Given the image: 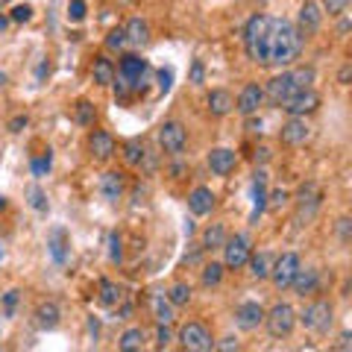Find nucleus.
Returning a JSON list of instances; mask_svg holds the SVG:
<instances>
[{
	"label": "nucleus",
	"instance_id": "412c9836",
	"mask_svg": "<svg viewBox=\"0 0 352 352\" xmlns=\"http://www.w3.org/2000/svg\"><path fill=\"white\" fill-rule=\"evenodd\" d=\"M47 247H50V256L56 264H65V256H68V247H71V238H68V229L65 226H53L50 235H47Z\"/></svg>",
	"mask_w": 352,
	"mask_h": 352
},
{
	"label": "nucleus",
	"instance_id": "b1692460",
	"mask_svg": "<svg viewBox=\"0 0 352 352\" xmlns=\"http://www.w3.org/2000/svg\"><path fill=\"white\" fill-rule=\"evenodd\" d=\"M59 317H62V311H59L56 302H41L36 308V326L41 332H53V329L59 326Z\"/></svg>",
	"mask_w": 352,
	"mask_h": 352
},
{
	"label": "nucleus",
	"instance_id": "f3484780",
	"mask_svg": "<svg viewBox=\"0 0 352 352\" xmlns=\"http://www.w3.org/2000/svg\"><path fill=\"white\" fill-rule=\"evenodd\" d=\"M235 164H238V153L229 147H214L208 153V168H212L214 176H229L235 170Z\"/></svg>",
	"mask_w": 352,
	"mask_h": 352
},
{
	"label": "nucleus",
	"instance_id": "dca6fc26",
	"mask_svg": "<svg viewBox=\"0 0 352 352\" xmlns=\"http://www.w3.org/2000/svg\"><path fill=\"white\" fill-rule=\"evenodd\" d=\"M261 103H264V88L258 82H250V85L241 88V94H238V100H235V109L247 118V115H258Z\"/></svg>",
	"mask_w": 352,
	"mask_h": 352
},
{
	"label": "nucleus",
	"instance_id": "f704fd0d",
	"mask_svg": "<svg viewBox=\"0 0 352 352\" xmlns=\"http://www.w3.org/2000/svg\"><path fill=\"white\" fill-rule=\"evenodd\" d=\"M291 76H294L296 91H302V88H314V68H296V71H291Z\"/></svg>",
	"mask_w": 352,
	"mask_h": 352
},
{
	"label": "nucleus",
	"instance_id": "7c9ffc66",
	"mask_svg": "<svg viewBox=\"0 0 352 352\" xmlns=\"http://www.w3.org/2000/svg\"><path fill=\"white\" fill-rule=\"evenodd\" d=\"M120 296H124V291H120L112 279H100V294H97V300H100V305L115 308V305L120 302Z\"/></svg>",
	"mask_w": 352,
	"mask_h": 352
},
{
	"label": "nucleus",
	"instance_id": "4d7b16f0",
	"mask_svg": "<svg viewBox=\"0 0 352 352\" xmlns=\"http://www.w3.org/2000/svg\"><path fill=\"white\" fill-rule=\"evenodd\" d=\"M185 170H188V168H185V164H173V168H170L173 179H182V173H185Z\"/></svg>",
	"mask_w": 352,
	"mask_h": 352
},
{
	"label": "nucleus",
	"instance_id": "2eb2a0df",
	"mask_svg": "<svg viewBox=\"0 0 352 352\" xmlns=\"http://www.w3.org/2000/svg\"><path fill=\"white\" fill-rule=\"evenodd\" d=\"M115 150H118V144L106 129H94L91 135H88V153H91L94 162H109L115 156Z\"/></svg>",
	"mask_w": 352,
	"mask_h": 352
},
{
	"label": "nucleus",
	"instance_id": "4468645a",
	"mask_svg": "<svg viewBox=\"0 0 352 352\" xmlns=\"http://www.w3.org/2000/svg\"><path fill=\"white\" fill-rule=\"evenodd\" d=\"M264 323V308L258 302H241L235 308V326L241 332H256V329Z\"/></svg>",
	"mask_w": 352,
	"mask_h": 352
},
{
	"label": "nucleus",
	"instance_id": "2f4dec72",
	"mask_svg": "<svg viewBox=\"0 0 352 352\" xmlns=\"http://www.w3.org/2000/svg\"><path fill=\"white\" fill-rule=\"evenodd\" d=\"M74 120L80 126H94V120H97V109L91 100H76L74 106Z\"/></svg>",
	"mask_w": 352,
	"mask_h": 352
},
{
	"label": "nucleus",
	"instance_id": "aec40b11",
	"mask_svg": "<svg viewBox=\"0 0 352 352\" xmlns=\"http://www.w3.org/2000/svg\"><path fill=\"white\" fill-rule=\"evenodd\" d=\"M212 208H214V194H212V188L200 185V188H194V191L188 194V212H191L194 217L212 214Z\"/></svg>",
	"mask_w": 352,
	"mask_h": 352
},
{
	"label": "nucleus",
	"instance_id": "e2e57ef3",
	"mask_svg": "<svg viewBox=\"0 0 352 352\" xmlns=\"http://www.w3.org/2000/svg\"><path fill=\"white\" fill-rule=\"evenodd\" d=\"M0 208H6V197L3 194H0Z\"/></svg>",
	"mask_w": 352,
	"mask_h": 352
},
{
	"label": "nucleus",
	"instance_id": "9d476101",
	"mask_svg": "<svg viewBox=\"0 0 352 352\" xmlns=\"http://www.w3.org/2000/svg\"><path fill=\"white\" fill-rule=\"evenodd\" d=\"M323 9L314 3V0H305V3L300 6V18H296V30H300V36L308 38V36H314L317 30L323 27Z\"/></svg>",
	"mask_w": 352,
	"mask_h": 352
},
{
	"label": "nucleus",
	"instance_id": "6e6552de",
	"mask_svg": "<svg viewBox=\"0 0 352 352\" xmlns=\"http://www.w3.org/2000/svg\"><path fill=\"white\" fill-rule=\"evenodd\" d=\"M317 106H320V94L314 91V88H302V91H296L294 97H288V100L282 103V112L288 118H305L317 112Z\"/></svg>",
	"mask_w": 352,
	"mask_h": 352
},
{
	"label": "nucleus",
	"instance_id": "4be33fe9",
	"mask_svg": "<svg viewBox=\"0 0 352 352\" xmlns=\"http://www.w3.org/2000/svg\"><path fill=\"white\" fill-rule=\"evenodd\" d=\"M232 109H235V97L226 88H212V94H208V115L226 118Z\"/></svg>",
	"mask_w": 352,
	"mask_h": 352
},
{
	"label": "nucleus",
	"instance_id": "603ef678",
	"mask_svg": "<svg viewBox=\"0 0 352 352\" xmlns=\"http://www.w3.org/2000/svg\"><path fill=\"white\" fill-rule=\"evenodd\" d=\"M349 80H352V65H344V68L338 71V82L340 85H349Z\"/></svg>",
	"mask_w": 352,
	"mask_h": 352
},
{
	"label": "nucleus",
	"instance_id": "ddd939ff",
	"mask_svg": "<svg viewBox=\"0 0 352 352\" xmlns=\"http://www.w3.org/2000/svg\"><path fill=\"white\" fill-rule=\"evenodd\" d=\"M264 212H267V170H256V176H252V212H250V223L256 226Z\"/></svg>",
	"mask_w": 352,
	"mask_h": 352
},
{
	"label": "nucleus",
	"instance_id": "0eeeda50",
	"mask_svg": "<svg viewBox=\"0 0 352 352\" xmlns=\"http://www.w3.org/2000/svg\"><path fill=\"white\" fill-rule=\"evenodd\" d=\"M302 264H300V256L296 252H282V256L270 264V276L267 279H273V285H276L279 291H285V288H291V282H294V276H296V270H300Z\"/></svg>",
	"mask_w": 352,
	"mask_h": 352
},
{
	"label": "nucleus",
	"instance_id": "37998d69",
	"mask_svg": "<svg viewBox=\"0 0 352 352\" xmlns=\"http://www.w3.org/2000/svg\"><path fill=\"white\" fill-rule=\"evenodd\" d=\"M188 82H191V85H203V82H206V65H203L200 59H194V62H191Z\"/></svg>",
	"mask_w": 352,
	"mask_h": 352
},
{
	"label": "nucleus",
	"instance_id": "6e6d98bb",
	"mask_svg": "<svg viewBox=\"0 0 352 352\" xmlns=\"http://www.w3.org/2000/svg\"><path fill=\"white\" fill-rule=\"evenodd\" d=\"M44 76H50V62L47 59L38 65V82H44Z\"/></svg>",
	"mask_w": 352,
	"mask_h": 352
},
{
	"label": "nucleus",
	"instance_id": "6ab92c4d",
	"mask_svg": "<svg viewBox=\"0 0 352 352\" xmlns=\"http://www.w3.org/2000/svg\"><path fill=\"white\" fill-rule=\"evenodd\" d=\"M291 288L296 291V296H311V294H317V288H320V270L317 267H300L296 270V276H294V282H291Z\"/></svg>",
	"mask_w": 352,
	"mask_h": 352
},
{
	"label": "nucleus",
	"instance_id": "72a5a7b5",
	"mask_svg": "<svg viewBox=\"0 0 352 352\" xmlns=\"http://www.w3.org/2000/svg\"><path fill=\"white\" fill-rule=\"evenodd\" d=\"M223 264H220V261H208V264H203V285H206V288H217V285H220V279H223Z\"/></svg>",
	"mask_w": 352,
	"mask_h": 352
},
{
	"label": "nucleus",
	"instance_id": "c9c22d12",
	"mask_svg": "<svg viewBox=\"0 0 352 352\" xmlns=\"http://www.w3.org/2000/svg\"><path fill=\"white\" fill-rule=\"evenodd\" d=\"M106 47H109V50H124V47H126V32H124V27L109 30V36H106Z\"/></svg>",
	"mask_w": 352,
	"mask_h": 352
},
{
	"label": "nucleus",
	"instance_id": "a18cd8bd",
	"mask_svg": "<svg viewBox=\"0 0 352 352\" xmlns=\"http://www.w3.org/2000/svg\"><path fill=\"white\" fill-rule=\"evenodd\" d=\"M170 340H173V335H170L168 323H159V329H156V346L164 349V346H170Z\"/></svg>",
	"mask_w": 352,
	"mask_h": 352
},
{
	"label": "nucleus",
	"instance_id": "f8f14e48",
	"mask_svg": "<svg viewBox=\"0 0 352 352\" xmlns=\"http://www.w3.org/2000/svg\"><path fill=\"white\" fill-rule=\"evenodd\" d=\"M118 71L132 88H141V80H144V74H147V59H141L138 53H124Z\"/></svg>",
	"mask_w": 352,
	"mask_h": 352
},
{
	"label": "nucleus",
	"instance_id": "7ed1b4c3",
	"mask_svg": "<svg viewBox=\"0 0 352 352\" xmlns=\"http://www.w3.org/2000/svg\"><path fill=\"white\" fill-rule=\"evenodd\" d=\"M261 326H267V335L270 338H288L294 332V326H296V311L288 305V302H276L270 308V311H264V323Z\"/></svg>",
	"mask_w": 352,
	"mask_h": 352
},
{
	"label": "nucleus",
	"instance_id": "5701e85b",
	"mask_svg": "<svg viewBox=\"0 0 352 352\" xmlns=\"http://www.w3.org/2000/svg\"><path fill=\"white\" fill-rule=\"evenodd\" d=\"M124 32H126V44H132V47H144L150 41V24L144 18H129Z\"/></svg>",
	"mask_w": 352,
	"mask_h": 352
},
{
	"label": "nucleus",
	"instance_id": "1a4fd4ad",
	"mask_svg": "<svg viewBox=\"0 0 352 352\" xmlns=\"http://www.w3.org/2000/svg\"><path fill=\"white\" fill-rule=\"evenodd\" d=\"M296 94V85H294V76H291V71H282V74H276L273 80L267 82V88H264V100H270L273 106H282L288 97H294Z\"/></svg>",
	"mask_w": 352,
	"mask_h": 352
},
{
	"label": "nucleus",
	"instance_id": "3c124183",
	"mask_svg": "<svg viewBox=\"0 0 352 352\" xmlns=\"http://www.w3.org/2000/svg\"><path fill=\"white\" fill-rule=\"evenodd\" d=\"M247 132H252V135H258V132H261V118L247 115Z\"/></svg>",
	"mask_w": 352,
	"mask_h": 352
},
{
	"label": "nucleus",
	"instance_id": "a19ab883",
	"mask_svg": "<svg viewBox=\"0 0 352 352\" xmlns=\"http://www.w3.org/2000/svg\"><path fill=\"white\" fill-rule=\"evenodd\" d=\"M346 6H349V0H323V12H329V18L344 15Z\"/></svg>",
	"mask_w": 352,
	"mask_h": 352
},
{
	"label": "nucleus",
	"instance_id": "58836bf2",
	"mask_svg": "<svg viewBox=\"0 0 352 352\" xmlns=\"http://www.w3.org/2000/svg\"><path fill=\"white\" fill-rule=\"evenodd\" d=\"M50 164H53V153L47 150V153H41L38 159H32V176H44L50 170Z\"/></svg>",
	"mask_w": 352,
	"mask_h": 352
},
{
	"label": "nucleus",
	"instance_id": "49530a36",
	"mask_svg": "<svg viewBox=\"0 0 352 352\" xmlns=\"http://www.w3.org/2000/svg\"><path fill=\"white\" fill-rule=\"evenodd\" d=\"M170 85H173V71H170V68H162V71H159V91L168 94Z\"/></svg>",
	"mask_w": 352,
	"mask_h": 352
},
{
	"label": "nucleus",
	"instance_id": "864d4df0",
	"mask_svg": "<svg viewBox=\"0 0 352 352\" xmlns=\"http://www.w3.org/2000/svg\"><path fill=\"white\" fill-rule=\"evenodd\" d=\"M27 124H30V118H27V115H18V118H12V124H9V129H12V132H21Z\"/></svg>",
	"mask_w": 352,
	"mask_h": 352
},
{
	"label": "nucleus",
	"instance_id": "bb28decb",
	"mask_svg": "<svg viewBox=\"0 0 352 352\" xmlns=\"http://www.w3.org/2000/svg\"><path fill=\"white\" fill-rule=\"evenodd\" d=\"M120 156H124V162L129 164V168H141L144 159H147V150L138 138H129V141H124V147H120Z\"/></svg>",
	"mask_w": 352,
	"mask_h": 352
},
{
	"label": "nucleus",
	"instance_id": "680f3d73",
	"mask_svg": "<svg viewBox=\"0 0 352 352\" xmlns=\"http://www.w3.org/2000/svg\"><path fill=\"white\" fill-rule=\"evenodd\" d=\"M3 85H6V74H3V71H0V88H3Z\"/></svg>",
	"mask_w": 352,
	"mask_h": 352
},
{
	"label": "nucleus",
	"instance_id": "423d86ee",
	"mask_svg": "<svg viewBox=\"0 0 352 352\" xmlns=\"http://www.w3.org/2000/svg\"><path fill=\"white\" fill-rule=\"evenodd\" d=\"M179 346L188 352H208L214 349V338L203 323H185L179 329Z\"/></svg>",
	"mask_w": 352,
	"mask_h": 352
},
{
	"label": "nucleus",
	"instance_id": "473e14b6",
	"mask_svg": "<svg viewBox=\"0 0 352 352\" xmlns=\"http://www.w3.org/2000/svg\"><path fill=\"white\" fill-rule=\"evenodd\" d=\"M170 300V305L173 308H182V305H188L191 302V285H185V282H176V285H170V291L164 294Z\"/></svg>",
	"mask_w": 352,
	"mask_h": 352
},
{
	"label": "nucleus",
	"instance_id": "a211bd4d",
	"mask_svg": "<svg viewBox=\"0 0 352 352\" xmlns=\"http://www.w3.org/2000/svg\"><path fill=\"white\" fill-rule=\"evenodd\" d=\"M124 188H126V176L120 170H106L100 176V194L106 203H118L124 197Z\"/></svg>",
	"mask_w": 352,
	"mask_h": 352
},
{
	"label": "nucleus",
	"instance_id": "ea45409f",
	"mask_svg": "<svg viewBox=\"0 0 352 352\" xmlns=\"http://www.w3.org/2000/svg\"><path fill=\"white\" fill-rule=\"evenodd\" d=\"M30 206L36 208V212H47V197H44V191L38 188V185L30 188Z\"/></svg>",
	"mask_w": 352,
	"mask_h": 352
},
{
	"label": "nucleus",
	"instance_id": "a878e982",
	"mask_svg": "<svg viewBox=\"0 0 352 352\" xmlns=\"http://www.w3.org/2000/svg\"><path fill=\"white\" fill-rule=\"evenodd\" d=\"M150 308H153V317H156V323H173L176 320V311H173V305L170 300L164 294H153L150 296Z\"/></svg>",
	"mask_w": 352,
	"mask_h": 352
},
{
	"label": "nucleus",
	"instance_id": "e433bc0d",
	"mask_svg": "<svg viewBox=\"0 0 352 352\" xmlns=\"http://www.w3.org/2000/svg\"><path fill=\"white\" fill-rule=\"evenodd\" d=\"M85 12H88L85 0H71V3H68V21H71V24H80V21H85Z\"/></svg>",
	"mask_w": 352,
	"mask_h": 352
},
{
	"label": "nucleus",
	"instance_id": "5fc2aeb1",
	"mask_svg": "<svg viewBox=\"0 0 352 352\" xmlns=\"http://www.w3.org/2000/svg\"><path fill=\"white\" fill-rule=\"evenodd\" d=\"M335 349H352V335L349 332H344L338 338V344H335Z\"/></svg>",
	"mask_w": 352,
	"mask_h": 352
},
{
	"label": "nucleus",
	"instance_id": "39448f33",
	"mask_svg": "<svg viewBox=\"0 0 352 352\" xmlns=\"http://www.w3.org/2000/svg\"><path fill=\"white\" fill-rule=\"evenodd\" d=\"M185 144H188V132L179 120H164L159 126V147L168 153V156H182Z\"/></svg>",
	"mask_w": 352,
	"mask_h": 352
},
{
	"label": "nucleus",
	"instance_id": "393cba45",
	"mask_svg": "<svg viewBox=\"0 0 352 352\" xmlns=\"http://www.w3.org/2000/svg\"><path fill=\"white\" fill-rule=\"evenodd\" d=\"M91 76H94V82H97V85H103V88L112 85V82H115V76H118L112 59L97 56V59H94V65H91Z\"/></svg>",
	"mask_w": 352,
	"mask_h": 352
},
{
	"label": "nucleus",
	"instance_id": "4c0bfd02",
	"mask_svg": "<svg viewBox=\"0 0 352 352\" xmlns=\"http://www.w3.org/2000/svg\"><path fill=\"white\" fill-rule=\"evenodd\" d=\"M288 200H291V194L285 188H276L273 194H267V208H270V212H279L282 206H288Z\"/></svg>",
	"mask_w": 352,
	"mask_h": 352
},
{
	"label": "nucleus",
	"instance_id": "bf43d9fd",
	"mask_svg": "<svg viewBox=\"0 0 352 352\" xmlns=\"http://www.w3.org/2000/svg\"><path fill=\"white\" fill-rule=\"evenodd\" d=\"M256 153H258V156H256V162H267V159H270V150H267V147H258Z\"/></svg>",
	"mask_w": 352,
	"mask_h": 352
},
{
	"label": "nucleus",
	"instance_id": "0e129e2a",
	"mask_svg": "<svg viewBox=\"0 0 352 352\" xmlns=\"http://www.w3.org/2000/svg\"><path fill=\"white\" fill-rule=\"evenodd\" d=\"M6 3H9V0H0V6H6Z\"/></svg>",
	"mask_w": 352,
	"mask_h": 352
},
{
	"label": "nucleus",
	"instance_id": "8fccbe9b",
	"mask_svg": "<svg viewBox=\"0 0 352 352\" xmlns=\"http://www.w3.org/2000/svg\"><path fill=\"white\" fill-rule=\"evenodd\" d=\"M238 346H241V344H238L235 335H229V338H223V340L217 344V349H223V352H232V349H238Z\"/></svg>",
	"mask_w": 352,
	"mask_h": 352
},
{
	"label": "nucleus",
	"instance_id": "79ce46f5",
	"mask_svg": "<svg viewBox=\"0 0 352 352\" xmlns=\"http://www.w3.org/2000/svg\"><path fill=\"white\" fill-rule=\"evenodd\" d=\"M30 18H32V6H30V3L12 6V15H9V21H15V24H27Z\"/></svg>",
	"mask_w": 352,
	"mask_h": 352
},
{
	"label": "nucleus",
	"instance_id": "09e8293b",
	"mask_svg": "<svg viewBox=\"0 0 352 352\" xmlns=\"http://www.w3.org/2000/svg\"><path fill=\"white\" fill-rule=\"evenodd\" d=\"M349 229H352V220H349V217H340V220H338V235H340V241H344V244L352 238Z\"/></svg>",
	"mask_w": 352,
	"mask_h": 352
},
{
	"label": "nucleus",
	"instance_id": "f03ea898",
	"mask_svg": "<svg viewBox=\"0 0 352 352\" xmlns=\"http://www.w3.org/2000/svg\"><path fill=\"white\" fill-rule=\"evenodd\" d=\"M332 314H335L332 302H329V300H314V302H308L300 314H296V320H300L308 332L326 335L329 326H332Z\"/></svg>",
	"mask_w": 352,
	"mask_h": 352
},
{
	"label": "nucleus",
	"instance_id": "c85d7f7f",
	"mask_svg": "<svg viewBox=\"0 0 352 352\" xmlns=\"http://www.w3.org/2000/svg\"><path fill=\"white\" fill-rule=\"evenodd\" d=\"M144 340H147L144 329H138V326H135V329H126V332L118 338V349H120V352H135V349L144 346Z\"/></svg>",
	"mask_w": 352,
	"mask_h": 352
},
{
	"label": "nucleus",
	"instance_id": "9b49d317",
	"mask_svg": "<svg viewBox=\"0 0 352 352\" xmlns=\"http://www.w3.org/2000/svg\"><path fill=\"white\" fill-rule=\"evenodd\" d=\"M279 138H282V144H288V147H302L305 141L311 138V126H308L305 118H288L279 129Z\"/></svg>",
	"mask_w": 352,
	"mask_h": 352
},
{
	"label": "nucleus",
	"instance_id": "f257e3e1",
	"mask_svg": "<svg viewBox=\"0 0 352 352\" xmlns=\"http://www.w3.org/2000/svg\"><path fill=\"white\" fill-rule=\"evenodd\" d=\"M302 36L296 24L285 18L270 15H252L244 27V50L247 56L261 65V68H288L300 59L302 53Z\"/></svg>",
	"mask_w": 352,
	"mask_h": 352
},
{
	"label": "nucleus",
	"instance_id": "cd10ccee",
	"mask_svg": "<svg viewBox=\"0 0 352 352\" xmlns=\"http://www.w3.org/2000/svg\"><path fill=\"white\" fill-rule=\"evenodd\" d=\"M226 226L223 223H212V226H206L203 229V241H200V247L203 250H220L226 244Z\"/></svg>",
	"mask_w": 352,
	"mask_h": 352
},
{
	"label": "nucleus",
	"instance_id": "de8ad7c7",
	"mask_svg": "<svg viewBox=\"0 0 352 352\" xmlns=\"http://www.w3.org/2000/svg\"><path fill=\"white\" fill-rule=\"evenodd\" d=\"M18 296H21V291H6V294H3V308H6V317H12V314H15Z\"/></svg>",
	"mask_w": 352,
	"mask_h": 352
},
{
	"label": "nucleus",
	"instance_id": "20e7f679",
	"mask_svg": "<svg viewBox=\"0 0 352 352\" xmlns=\"http://www.w3.org/2000/svg\"><path fill=\"white\" fill-rule=\"evenodd\" d=\"M220 250H223V267L241 270L247 264V258L252 256V241H250V235L238 232L232 238H226V244L220 247Z\"/></svg>",
	"mask_w": 352,
	"mask_h": 352
},
{
	"label": "nucleus",
	"instance_id": "c03bdc74",
	"mask_svg": "<svg viewBox=\"0 0 352 352\" xmlns=\"http://www.w3.org/2000/svg\"><path fill=\"white\" fill-rule=\"evenodd\" d=\"M120 244H124V241H120V235H118V232L109 235V258H112L115 264H118L120 258H124V250H120Z\"/></svg>",
	"mask_w": 352,
	"mask_h": 352
},
{
	"label": "nucleus",
	"instance_id": "69168bd1",
	"mask_svg": "<svg viewBox=\"0 0 352 352\" xmlns=\"http://www.w3.org/2000/svg\"><path fill=\"white\" fill-rule=\"evenodd\" d=\"M258 3H267V0H258Z\"/></svg>",
	"mask_w": 352,
	"mask_h": 352
},
{
	"label": "nucleus",
	"instance_id": "13d9d810",
	"mask_svg": "<svg viewBox=\"0 0 352 352\" xmlns=\"http://www.w3.org/2000/svg\"><path fill=\"white\" fill-rule=\"evenodd\" d=\"M340 18V24H338V32H340V36H346V32H349V21L344 18V15H338Z\"/></svg>",
	"mask_w": 352,
	"mask_h": 352
},
{
	"label": "nucleus",
	"instance_id": "c756f323",
	"mask_svg": "<svg viewBox=\"0 0 352 352\" xmlns=\"http://www.w3.org/2000/svg\"><path fill=\"white\" fill-rule=\"evenodd\" d=\"M247 264H250V276L261 282V279H267V276H270V264H273V258L267 256V252H258V256H250Z\"/></svg>",
	"mask_w": 352,
	"mask_h": 352
},
{
	"label": "nucleus",
	"instance_id": "052dcab7",
	"mask_svg": "<svg viewBox=\"0 0 352 352\" xmlns=\"http://www.w3.org/2000/svg\"><path fill=\"white\" fill-rule=\"evenodd\" d=\"M6 27H9V18H6V15H3V12H0V32H3V30H6Z\"/></svg>",
	"mask_w": 352,
	"mask_h": 352
}]
</instances>
